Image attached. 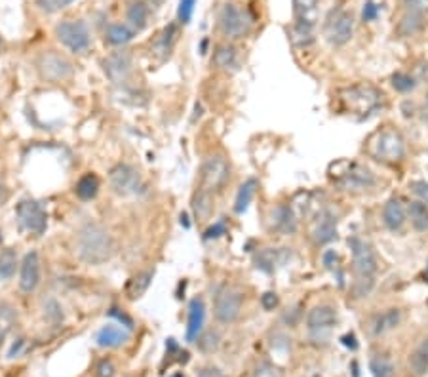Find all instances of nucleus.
Masks as SVG:
<instances>
[{
  "label": "nucleus",
  "instance_id": "1",
  "mask_svg": "<svg viewBox=\"0 0 428 377\" xmlns=\"http://www.w3.org/2000/svg\"><path fill=\"white\" fill-rule=\"evenodd\" d=\"M76 256L88 265H103L115 256V238L101 225L88 223L76 235Z\"/></svg>",
  "mask_w": 428,
  "mask_h": 377
},
{
  "label": "nucleus",
  "instance_id": "2",
  "mask_svg": "<svg viewBox=\"0 0 428 377\" xmlns=\"http://www.w3.org/2000/svg\"><path fill=\"white\" fill-rule=\"evenodd\" d=\"M369 151L377 160L394 164V162H400L406 156V142H404V137H401L398 130L385 128L379 130L371 137Z\"/></svg>",
  "mask_w": 428,
  "mask_h": 377
},
{
  "label": "nucleus",
  "instance_id": "3",
  "mask_svg": "<svg viewBox=\"0 0 428 377\" xmlns=\"http://www.w3.org/2000/svg\"><path fill=\"white\" fill-rule=\"evenodd\" d=\"M217 23L223 36L231 41H238V39H244L245 34L252 31L253 18L245 8L238 6L234 2H227L219 10Z\"/></svg>",
  "mask_w": 428,
  "mask_h": 377
},
{
  "label": "nucleus",
  "instance_id": "4",
  "mask_svg": "<svg viewBox=\"0 0 428 377\" xmlns=\"http://www.w3.org/2000/svg\"><path fill=\"white\" fill-rule=\"evenodd\" d=\"M55 36L62 42L63 46L75 52V54H84L92 44V36L86 27V23L80 20H65L55 25Z\"/></svg>",
  "mask_w": 428,
  "mask_h": 377
},
{
  "label": "nucleus",
  "instance_id": "5",
  "mask_svg": "<svg viewBox=\"0 0 428 377\" xmlns=\"http://www.w3.org/2000/svg\"><path fill=\"white\" fill-rule=\"evenodd\" d=\"M244 296L232 288V286H221L213 299V315L221 324L236 322L240 313H242Z\"/></svg>",
  "mask_w": 428,
  "mask_h": 377
},
{
  "label": "nucleus",
  "instance_id": "6",
  "mask_svg": "<svg viewBox=\"0 0 428 377\" xmlns=\"http://www.w3.org/2000/svg\"><path fill=\"white\" fill-rule=\"evenodd\" d=\"M36 67H38L42 78L48 82H63L71 78V74H73V63L65 55L54 52V50L42 52L38 55V61H36Z\"/></svg>",
  "mask_w": 428,
  "mask_h": 377
},
{
  "label": "nucleus",
  "instance_id": "7",
  "mask_svg": "<svg viewBox=\"0 0 428 377\" xmlns=\"http://www.w3.org/2000/svg\"><path fill=\"white\" fill-rule=\"evenodd\" d=\"M354 34V18L347 10H335L324 25V36L331 46H345Z\"/></svg>",
  "mask_w": 428,
  "mask_h": 377
},
{
  "label": "nucleus",
  "instance_id": "8",
  "mask_svg": "<svg viewBox=\"0 0 428 377\" xmlns=\"http://www.w3.org/2000/svg\"><path fill=\"white\" fill-rule=\"evenodd\" d=\"M231 175V168H229V162L224 160L221 155H211L206 158L200 170V188L204 191H217L227 183Z\"/></svg>",
  "mask_w": 428,
  "mask_h": 377
},
{
  "label": "nucleus",
  "instance_id": "9",
  "mask_svg": "<svg viewBox=\"0 0 428 377\" xmlns=\"http://www.w3.org/2000/svg\"><path fill=\"white\" fill-rule=\"evenodd\" d=\"M17 219H20V225L27 233H33V235H42L48 227V214L44 206L41 203H36L33 198H27V200H21L17 204Z\"/></svg>",
  "mask_w": 428,
  "mask_h": 377
},
{
  "label": "nucleus",
  "instance_id": "10",
  "mask_svg": "<svg viewBox=\"0 0 428 377\" xmlns=\"http://www.w3.org/2000/svg\"><path fill=\"white\" fill-rule=\"evenodd\" d=\"M109 181L113 191L120 196L136 195L143 188L141 175L137 174V170L131 168L129 164H116L115 168L109 172Z\"/></svg>",
  "mask_w": 428,
  "mask_h": 377
},
{
  "label": "nucleus",
  "instance_id": "11",
  "mask_svg": "<svg viewBox=\"0 0 428 377\" xmlns=\"http://www.w3.org/2000/svg\"><path fill=\"white\" fill-rule=\"evenodd\" d=\"M352 249V265L354 276L358 278H375L377 273V257L373 248L360 238H350L348 240Z\"/></svg>",
  "mask_w": 428,
  "mask_h": 377
},
{
  "label": "nucleus",
  "instance_id": "12",
  "mask_svg": "<svg viewBox=\"0 0 428 377\" xmlns=\"http://www.w3.org/2000/svg\"><path fill=\"white\" fill-rule=\"evenodd\" d=\"M337 183L343 191L348 193H364L375 185L373 172L362 164H348L345 172H341Z\"/></svg>",
  "mask_w": 428,
  "mask_h": 377
},
{
  "label": "nucleus",
  "instance_id": "13",
  "mask_svg": "<svg viewBox=\"0 0 428 377\" xmlns=\"http://www.w3.org/2000/svg\"><path fill=\"white\" fill-rule=\"evenodd\" d=\"M131 69H134L131 54H129V52H124V50L113 52V54H109L103 60V71H105L107 78H109L113 84H124V82H128Z\"/></svg>",
  "mask_w": 428,
  "mask_h": 377
},
{
  "label": "nucleus",
  "instance_id": "14",
  "mask_svg": "<svg viewBox=\"0 0 428 377\" xmlns=\"http://www.w3.org/2000/svg\"><path fill=\"white\" fill-rule=\"evenodd\" d=\"M337 322V309L331 305H316L306 315V328L313 336H324Z\"/></svg>",
  "mask_w": 428,
  "mask_h": 377
},
{
  "label": "nucleus",
  "instance_id": "15",
  "mask_svg": "<svg viewBox=\"0 0 428 377\" xmlns=\"http://www.w3.org/2000/svg\"><path fill=\"white\" fill-rule=\"evenodd\" d=\"M41 284V257L36 252H29L23 257L20 270V288L25 294H31L38 288Z\"/></svg>",
  "mask_w": 428,
  "mask_h": 377
},
{
  "label": "nucleus",
  "instance_id": "16",
  "mask_svg": "<svg viewBox=\"0 0 428 377\" xmlns=\"http://www.w3.org/2000/svg\"><path fill=\"white\" fill-rule=\"evenodd\" d=\"M295 27L314 31L318 21V0H293Z\"/></svg>",
  "mask_w": 428,
  "mask_h": 377
},
{
  "label": "nucleus",
  "instance_id": "17",
  "mask_svg": "<svg viewBox=\"0 0 428 377\" xmlns=\"http://www.w3.org/2000/svg\"><path fill=\"white\" fill-rule=\"evenodd\" d=\"M271 229L282 235H292L297 231V219L293 216L292 208H287L284 204H278L271 210Z\"/></svg>",
  "mask_w": 428,
  "mask_h": 377
},
{
  "label": "nucleus",
  "instance_id": "18",
  "mask_svg": "<svg viewBox=\"0 0 428 377\" xmlns=\"http://www.w3.org/2000/svg\"><path fill=\"white\" fill-rule=\"evenodd\" d=\"M177 36H179V27H177L176 23L166 25V27L160 31V34L157 36L155 44H152V54L157 55L160 61L168 60L171 55V52H173V48H176Z\"/></svg>",
  "mask_w": 428,
  "mask_h": 377
},
{
  "label": "nucleus",
  "instance_id": "19",
  "mask_svg": "<svg viewBox=\"0 0 428 377\" xmlns=\"http://www.w3.org/2000/svg\"><path fill=\"white\" fill-rule=\"evenodd\" d=\"M206 307L200 297H194L189 305V322H187V341H197L204 328Z\"/></svg>",
  "mask_w": 428,
  "mask_h": 377
},
{
  "label": "nucleus",
  "instance_id": "20",
  "mask_svg": "<svg viewBox=\"0 0 428 377\" xmlns=\"http://www.w3.org/2000/svg\"><path fill=\"white\" fill-rule=\"evenodd\" d=\"M129 339V331L120 328V326H115V324H109V326H103L101 330L97 331L95 336V341L99 347H105V349H115V347H120Z\"/></svg>",
  "mask_w": 428,
  "mask_h": 377
},
{
  "label": "nucleus",
  "instance_id": "21",
  "mask_svg": "<svg viewBox=\"0 0 428 377\" xmlns=\"http://www.w3.org/2000/svg\"><path fill=\"white\" fill-rule=\"evenodd\" d=\"M314 240L316 244H327L337 238V219L329 214V212H324L320 214L318 221L314 225Z\"/></svg>",
  "mask_w": 428,
  "mask_h": 377
},
{
  "label": "nucleus",
  "instance_id": "22",
  "mask_svg": "<svg viewBox=\"0 0 428 377\" xmlns=\"http://www.w3.org/2000/svg\"><path fill=\"white\" fill-rule=\"evenodd\" d=\"M408 216H406V210L401 206L400 200H388L383 208V223L387 225L390 231H400L404 227Z\"/></svg>",
  "mask_w": 428,
  "mask_h": 377
},
{
  "label": "nucleus",
  "instance_id": "23",
  "mask_svg": "<svg viewBox=\"0 0 428 377\" xmlns=\"http://www.w3.org/2000/svg\"><path fill=\"white\" fill-rule=\"evenodd\" d=\"M126 18H128L129 27L134 29V31H143V29L147 27V21H149V4L143 2V0L129 2Z\"/></svg>",
  "mask_w": 428,
  "mask_h": 377
},
{
  "label": "nucleus",
  "instance_id": "24",
  "mask_svg": "<svg viewBox=\"0 0 428 377\" xmlns=\"http://www.w3.org/2000/svg\"><path fill=\"white\" fill-rule=\"evenodd\" d=\"M134 34L136 31L126 23H110L105 31V41L109 42L110 46H126L128 42L134 41Z\"/></svg>",
  "mask_w": 428,
  "mask_h": 377
},
{
  "label": "nucleus",
  "instance_id": "25",
  "mask_svg": "<svg viewBox=\"0 0 428 377\" xmlns=\"http://www.w3.org/2000/svg\"><path fill=\"white\" fill-rule=\"evenodd\" d=\"M401 322V310L400 309H388L385 310V313H380L379 317L373 320V326H371V330H373V336H383V334H387V331L394 330V328H398Z\"/></svg>",
  "mask_w": 428,
  "mask_h": 377
},
{
  "label": "nucleus",
  "instance_id": "26",
  "mask_svg": "<svg viewBox=\"0 0 428 377\" xmlns=\"http://www.w3.org/2000/svg\"><path fill=\"white\" fill-rule=\"evenodd\" d=\"M211 63H213L215 69H219V71H232V69L238 65L236 48L231 46V44L217 46V50L213 52V60H211Z\"/></svg>",
  "mask_w": 428,
  "mask_h": 377
},
{
  "label": "nucleus",
  "instance_id": "27",
  "mask_svg": "<svg viewBox=\"0 0 428 377\" xmlns=\"http://www.w3.org/2000/svg\"><path fill=\"white\" fill-rule=\"evenodd\" d=\"M99 188H101L99 177L90 172V174L82 175L80 179H78V183L75 185V193L80 200H92V198L97 196Z\"/></svg>",
  "mask_w": 428,
  "mask_h": 377
},
{
  "label": "nucleus",
  "instance_id": "28",
  "mask_svg": "<svg viewBox=\"0 0 428 377\" xmlns=\"http://www.w3.org/2000/svg\"><path fill=\"white\" fill-rule=\"evenodd\" d=\"M192 212H194V217L198 221L210 219L211 212H213V196H211L210 191H204V188L198 191L192 198Z\"/></svg>",
  "mask_w": 428,
  "mask_h": 377
},
{
  "label": "nucleus",
  "instance_id": "29",
  "mask_svg": "<svg viewBox=\"0 0 428 377\" xmlns=\"http://www.w3.org/2000/svg\"><path fill=\"white\" fill-rule=\"evenodd\" d=\"M152 278H155V270L149 269L137 273V275L129 280L128 288H126V294H128L129 299H139L141 296H145V292L149 290Z\"/></svg>",
  "mask_w": 428,
  "mask_h": 377
},
{
  "label": "nucleus",
  "instance_id": "30",
  "mask_svg": "<svg viewBox=\"0 0 428 377\" xmlns=\"http://www.w3.org/2000/svg\"><path fill=\"white\" fill-rule=\"evenodd\" d=\"M257 193V181L255 179H248L240 185L236 195V203H234V210L236 214H244L245 210L250 208V204L253 203V196Z\"/></svg>",
  "mask_w": 428,
  "mask_h": 377
},
{
  "label": "nucleus",
  "instance_id": "31",
  "mask_svg": "<svg viewBox=\"0 0 428 377\" xmlns=\"http://www.w3.org/2000/svg\"><path fill=\"white\" fill-rule=\"evenodd\" d=\"M422 27H425V15L406 12V15L398 23L396 31H398L400 36H415L419 31H422Z\"/></svg>",
  "mask_w": 428,
  "mask_h": 377
},
{
  "label": "nucleus",
  "instance_id": "32",
  "mask_svg": "<svg viewBox=\"0 0 428 377\" xmlns=\"http://www.w3.org/2000/svg\"><path fill=\"white\" fill-rule=\"evenodd\" d=\"M408 217H409V221H411V225H413L417 231H421V233L428 231V206L427 204H422L421 200H413V203L408 206Z\"/></svg>",
  "mask_w": 428,
  "mask_h": 377
},
{
  "label": "nucleus",
  "instance_id": "33",
  "mask_svg": "<svg viewBox=\"0 0 428 377\" xmlns=\"http://www.w3.org/2000/svg\"><path fill=\"white\" fill-rule=\"evenodd\" d=\"M409 368L415 376L421 377L428 371V341L421 343L409 357Z\"/></svg>",
  "mask_w": 428,
  "mask_h": 377
},
{
  "label": "nucleus",
  "instance_id": "34",
  "mask_svg": "<svg viewBox=\"0 0 428 377\" xmlns=\"http://www.w3.org/2000/svg\"><path fill=\"white\" fill-rule=\"evenodd\" d=\"M17 322V313L10 303H0V345L4 343L8 334L14 330Z\"/></svg>",
  "mask_w": 428,
  "mask_h": 377
},
{
  "label": "nucleus",
  "instance_id": "35",
  "mask_svg": "<svg viewBox=\"0 0 428 377\" xmlns=\"http://www.w3.org/2000/svg\"><path fill=\"white\" fill-rule=\"evenodd\" d=\"M15 265H17V257L14 249H4L0 254V280H8L15 275Z\"/></svg>",
  "mask_w": 428,
  "mask_h": 377
},
{
  "label": "nucleus",
  "instance_id": "36",
  "mask_svg": "<svg viewBox=\"0 0 428 377\" xmlns=\"http://www.w3.org/2000/svg\"><path fill=\"white\" fill-rule=\"evenodd\" d=\"M373 377H392L394 376V366L387 357H373L369 362Z\"/></svg>",
  "mask_w": 428,
  "mask_h": 377
},
{
  "label": "nucleus",
  "instance_id": "37",
  "mask_svg": "<svg viewBox=\"0 0 428 377\" xmlns=\"http://www.w3.org/2000/svg\"><path fill=\"white\" fill-rule=\"evenodd\" d=\"M73 2L75 0H36V6L46 14H55V12H62L67 6H71Z\"/></svg>",
  "mask_w": 428,
  "mask_h": 377
},
{
  "label": "nucleus",
  "instance_id": "38",
  "mask_svg": "<svg viewBox=\"0 0 428 377\" xmlns=\"http://www.w3.org/2000/svg\"><path fill=\"white\" fill-rule=\"evenodd\" d=\"M392 86H394L396 92L400 94H408L415 88V81L413 76H409L406 73H396L392 74Z\"/></svg>",
  "mask_w": 428,
  "mask_h": 377
},
{
  "label": "nucleus",
  "instance_id": "39",
  "mask_svg": "<svg viewBox=\"0 0 428 377\" xmlns=\"http://www.w3.org/2000/svg\"><path fill=\"white\" fill-rule=\"evenodd\" d=\"M252 377H284V371H282V368H278L276 364H271V362H261L253 370Z\"/></svg>",
  "mask_w": 428,
  "mask_h": 377
},
{
  "label": "nucleus",
  "instance_id": "40",
  "mask_svg": "<svg viewBox=\"0 0 428 377\" xmlns=\"http://www.w3.org/2000/svg\"><path fill=\"white\" fill-rule=\"evenodd\" d=\"M219 345V336L215 331H206L204 336H198V347L204 350V352H211V350L217 349Z\"/></svg>",
  "mask_w": 428,
  "mask_h": 377
},
{
  "label": "nucleus",
  "instance_id": "41",
  "mask_svg": "<svg viewBox=\"0 0 428 377\" xmlns=\"http://www.w3.org/2000/svg\"><path fill=\"white\" fill-rule=\"evenodd\" d=\"M194 4H197V0H181V2H179V8H177V18H179V21H181L183 25H187V23L190 21V18H192Z\"/></svg>",
  "mask_w": 428,
  "mask_h": 377
},
{
  "label": "nucleus",
  "instance_id": "42",
  "mask_svg": "<svg viewBox=\"0 0 428 377\" xmlns=\"http://www.w3.org/2000/svg\"><path fill=\"white\" fill-rule=\"evenodd\" d=\"M401 4L406 8V12H413V14L421 15L428 12V0H401Z\"/></svg>",
  "mask_w": 428,
  "mask_h": 377
},
{
  "label": "nucleus",
  "instance_id": "43",
  "mask_svg": "<svg viewBox=\"0 0 428 377\" xmlns=\"http://www.w3.org/2000/svg\"><path fill=\"white\" fill-rule=\"evenodd\" d=\"M409 188L413 191V195L421 200L422 204H427L428 206V183L427 181H411V185H409Z\"/></svg>",
  "mask_w": 428,
  "mask_h": 377
},
{
  "label": "nucleus",
  "instance_id": "44",
  "mask_svg": "<svg viewBox=\"0 0 428 377\" xmlns=\"http://www.w3.org/2000/svg\"><path fill=\"white\" fill-rule=\"evenodd\" d=\"M115 373L116 368L113 360H101V362L97 364V368H95V376L97 377H115Z\"/></svg>",
  "mask_w": 428,
  "mask_h": 377
},
{
  "label": "nucleus",
  "instance_id": "45",
  "mask_svg": "<svg viewBox=\"0 0 428 377\" xmlns=\"http://www.w3.org/2000/svg\"><path fill=\"white\" fill-rule=\"evenodd\" d=\"M278 303L280 299L274 292H266V294H263V297H261V305H263V309L265 310H274L278 307Z\"/></svg>",
  "mask_w": 428,
  "mask_h": 377
},
{
  "label": "nucleus",
  "instance_id": "46",
  "mask_svg": "<svg viewBox=\"0 0 428 377\" xmlns=\"http://www.w3.org/2000/svg\"><path fill=\"white\" fill-rule=\"evenodd\" d=\"M224 233H227V225H224V221H219L215 223L213 227H210V229L204 233V238L206 240H211V238H219V236H223Z\"/></svg>",
  "mask_w": 428,
  "mask_h": 377
},
{
  "label": "nucleus",
  "instance_id": "47",
  "mask_svg": "<svg viewBox=\"0 0 428 377\" xmlns=\"http://www.w3.org/2000/svg\"><path fill=\"white\" fill-rule=\"evenodd\" d=\"M362 15H364V21H375L377 20V15H379V8L375 6L373 2H367L366 6H364Z\"/></svg>",
  "mask_w": 428,
  "mask_h": 377
},
{
  "label": "nucleus",
  "instance_id": "48",
  "mask_svg": "<svg viewBox=\"0 0 428 377\" xmlns=\"http://www.w3.org/2000/svg\"><path fill=\"white\" fill-rule=\"evenodd\" d=\"M198 377H224L223 371L217 370V368H202L198 371Z\"/></svg>",
  "mask_w": 428,
  "mask_h": 377
},
{
  "label": "nucleus",
  "instance_id": "49",
  "mask_svg": "<svg viewBox=\"0 0 428 377\" xmlns=\"http://www.w3.org/2000/svg\"><path fill=\"white\" fill-rule=\"evenodd\" d=\"M110 317H115V318H118V320H120V322H124L126 324V328H131V326H134V322H131V318L129 317H126V315H124V313H118V309H110V313H109Z\"/></svg>",
  "mask_w": 428,
  "mask_h": 377
},
{
  "label": "nucleus",
  "instance_id": "50",
  "mask_svg": "<svg viewBox=\"0 0 428 377\" xmlns=\"http://www.w3.org/2000/svg\"><path fill=\"white\" fill-rule=\"evenodd\" d=\"M343 345H347V347H350V349H356V347H358V343H356V337H354L352 334H348V336L343 337Z\"/></svg>",
  "mask_w": 428,
  "mask_h": 377
},
{
  "label": "nucleus",
  "instance_id": "51",
  "mask_svg": "<svg viewBox=\"0 0 428 377\" xmlns=\"http://www.w3.org/2000/svg\"><path fill=\"white\" fill-rule=\"evenodd\" d=\"M6 187H4V183L0 181V206H2V203H4V200H6Z\"/></svg>",
  "mask_w": 428,
  "mask_h": 377
},
{
  "label": "nucleus",
  "instance_id": "52",
  "mask_svg": "<svg viewBox=\"0 0 428 377\" xmlns=\"http://www.w3.org/2000/svg\"><path fill=\"white\" fill-rule=\"evenodd\" d=\"M181 225H183L185 229H189V227H190L189 217H187V214H181Z\"/></svg>",
  "mask_w": 428,
  "mask_h": 377
},
{
  "label": "nucleus",
  "instance_id": "53",
  "mask_svg": "<svg viewBox=\"0 0 428 377\" xmlns=\"http://www.w3.org/2000/svg\"><path fill=\"white\" fill-rule=\"evenodd\" d=\"M147 2H149V4L152 8H158V6H162L166 0H147Z\"/></svg>",
  "mask_w": 428,
  "mask_h": 377
},
{
  "label": "nucleus",
  "instance_id": "54",
  "mask_svg": "<svg viewBox=\"0 0 428 377\" xmlns=\"http://www.w3.org/2000/svg\"><path fill=\"white\" fill-rule=\"evenodd\" d=\"M2 50H4V39L0 36V54H2Z\"/></svg>",
  "mask_w": 428,
  "mask_h": 377
},
{
  "label": "nucleus",
  "instance_id": "55",
  "mask_svg": "<svg viewBox=\"0 0 428 377\" xmlns=\"http://www.w3.org/2000/svg\"><path fill=\"white\" fill-rule=\"evenodd\" d=\"M170 377H183V373H173V376H170Z\"/></svg>",
  "mask_w": 428,
  "mask_h": 377
},
{
  "label": "nucleus",
  "instance_id": "56",
  "mask_svg": "<svg viewBox=\"0 0 428 377\" xmlns=\"http://www.w3.org/2000/svg\"><path fill=\"white\" fill-rule=\"evenodd\" d=\"M427 278H428V267H427Z\"/></svg>",
  "mask_w": 428,
  "mask_h": 377
}]
</instances>
